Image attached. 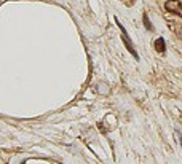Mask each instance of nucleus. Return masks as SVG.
I'll list each match as a JSON object with an SVG mask.
<instances>
[{"instance_id":"obj_1","label":"nucleus","mask_w":182,"mask_h":164,"mask_svg":"<svg viewBox=\"0 0 182 164\" xmlns=\"http://www.w3.org/2000/svg\"><path fill=\"white\" fill-rule=\"evenodd\" d=\"M115 22H117V25H118V27H120V30H121V38H123V43L126 45V49H128L129 53L134 56V59H136V61H139V54L136 53V49H134V46H133V43H131V40H129V37H128V34H126L125 27L121 25V22L118 21L117 18H115Z\"/></svg>"},{"instance_id":"obj_2","label":"nucleus","mask_w":182,"mask_h":164,"mask_svg":"<svg viewBox=\"0 0 182 164\" xmlns=\"http://www.w3.org/2000/svg\"><path fill=\"white\" fill-rule=\"evenodd\" d=\"M165 8L168 10V11L182 18V2H179V0H168V2L165 3Z\"/></svg>"},{"instance_id":"obj_3","label":"nucleus","mask_w":182,"mask_h":164,"mask_svg":"<svg viewBox=\"0 0 182 164\" xmlns=\"http://www.w3.org/2000/svg\"><path fill=\"white\" fill-rule=\"evenodd\" d=\"M155 49L158 51V53H165L166 51V43H165V38L160 37L155 40Z\"/></svg>"},{"instance_id":"obj_4","label":"nucleus","mask_w":182,"mask_h":164,"mask_svg":"<svg viewBox=\"0 0 182 164\" xmlns=\"http://www.w3.org/2000/svg\"><path fill=\"white\" fill-rule=\"evenodd\" d=\"M142 21H144V25H145V29L147 30H153V25L150 24V21H149V16L144 13V16H142Z\"/></svg>"}]
</instances>
